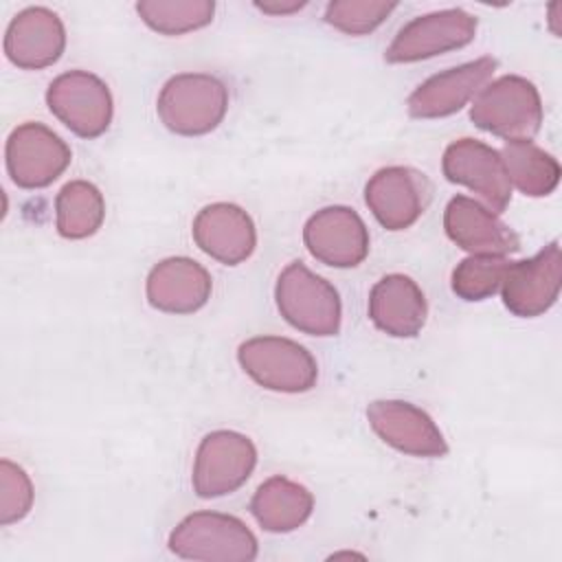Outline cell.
Here are the masks:
<instances>
[{
  "mask_svg": "<svg viewBox=\"0 0 562 562\" xmlns=\"http://www.w3.org/2000/svg\"><path fill=\"white\" fill-rule=\"evenodd\" d=\"M441 171L448 182L474 191L496 215L512 202V184L501 151L476 138L450 143L441 158Z\"/></svg>",
  "mask_w": 562,
  "mask_h": 562,
  "instance_id": "cell-12",
  "label": "cell"
},
{
  "mask_svg": "<svg viewBox=\"0 0 562 562\" xmlns=\"http://www.w3.org/2000/svg\"><path fill=\"white\" fill-rule=\"evenodd\" d=\"M274 301L281 316L310 336H336L342 321L338 290L303 261H290L277 277Z\"/></svg>",
  "mask_w": 562,
  "mask_h": 562,
  "instance_id": "cell-3",
  "label": "cell"
},
{
  "mask_svg": "<svg viewBox=\"0 0 562 562\" xmlns=\"http://www.w3.org/2000/svg\"><path fill=\"white\" fill-rule=\"evenodd\" d=\"M507 266L503 255H470L452 270V292L463 301H485L501 290Z\"/></svg>",
  "mask_w": 562,
  "mask_h": 562,
  "instance_id": "cell-25",
  "label": "cell"
},
{
  "mask_svg": "<svg viewBox=\"0 0 562 562\" xmlns=\"http://www.w3.org/2000/svg\"><path fill=\"white\" fill-rule=\"evenodd\" d=\"M430 198L432 187L426 173L402 165L378 169L364 187V202L386 231L411 228L424 215Z\"/></svg>",
  "mask_w": 562,
  "mask_h": 562,
  "instance_id": "cell-10",
  "label": "cell"
},
{
  "mask_svg": "<svg viewBox=\"0 0 562 562\" xmlns=\"http://www.w3.org/2000/svg\"><path fill=\"white\" fill-rule=\"evenodd\" d=\"M140 20L160 35H184L213 22V0H140L136 2Z\"/></svg>",
  "mask_w": 562,
  "mask_h": 562,
  "instance_id": "cell-24",
  "label": "cell"
},
{
  "mask_svg": "<svg viewBox=\"0 0 562 562\" xmlns=\"http://www.w3.org/2000/svg\"><path fill=\"white\" fill-rule=\"evenodd\" d=\"M426 296L408 274H386L369 292L371 323L393 338L417 336L426 325Z\"/></svg>",
  "mask_w": 562,
  "mask_h": 562,
  "instance_id": "cell-20",
  "label": "cell"
},
{
  "mask_svg": "<svg viewBox=\"0 0 562 562\" xmlns=\"http://www.w3.org/2000/svg\"><path fill=\"white\" fill-rule=\"evenodd\" d=\"M395 9V2L338 0L327 4L325 22L347 35H367L375 31Z\"/></svg>",
  "mask_w": 562,
  "mask_h": 562,
  "instance_id": "cell-26",
  "label": "cell"
},
{
  "mask_svg": "<svg viewBox=\"0 0 562 562\" xmlns=\"http://www.w3.org/2000/svg\"><path fill=\"white\" fill-rule=\"evenodd\" d=\"M250 512L263 531L290 533L312 516L314 496L305 485L277 474L257 487L250 498Z\"/></svg>",
  "mask_w": 562,
  "mask_h": 562,
  "instance_id": "cell-21",
  "label": "cell"
},
{
  "mask_svg": "<svg viewBox=\"0 0 562 562\" xmlns=\"http://www.w3.org/2000/svg\"><path fill=\"white\" fill-rule=\"evenodd\" d=\"M476 35V18L463 9H441L406 22L389 48V64H413L468 46Z\"/></svg>",
  "mask_w": 562,
  "mask_h": 562,
  "instance_id": "cell-8",
  "label": "cell"
},
{
  "mask_svg": "<svg viewBox=\"0 0 562 562\" xmlns=\"http://www.w3.org/2000/svg\"><path fill=\"white\" fill-rule=\"evenodd\" d=\"M228 88L209 72H180L160 88L156 112L162 125L178 136H204L226 116Z\"/></svg>",
  "mask_w": 562,
  "mask_h": 562,
  "instance_id": "cell-2",
  "label": "cell"
},
{
  "mask_svg": "<svg viewBox=\"0 0 562 562\" xmlns=\"http://www.w3.org/2000/svg\"><path fill=\"white\" fill-rule=\"evenodd\" d=\"M494 57H479L422 81L408 97L406 110L413 119H443L459 112L496 70Z\"/></svg>",
  "mask_w": 562,
  "mask_h": 562,
  "instance_id": "cell-15",
  "label": "cell"
},
{
  "mask_svg": "<svg viewBox=\"0 0 562 562\" xmlns=\"http://www.w3.org/2000/svg\"><path fill=\"white\" fill-rule=\"evenodd\" d=\"M257 465V448L237 430L209 432L193 461L191 485L200 498H217L239 490Z\"/></svg>",
  "mask_w": 562,
  "mask_h": 562,
  "instance_id": "cell-6",
  "label": "cell"
},
{
  "mask_svg": "<svg viewBox=\"0 0 562 562\" xmlns=\"http://www.w3.org/2000/svg\"><path fill=\"white\" fill-rule=\"evenodd\" d=\"M446 235L470 255H509L520 248L518 235L487 206L468 195H454L443 211Z\"/></svg>",
  "mask_w": 562,
  "mask_h": 562,
  "instance_id": "cell-18",
  "label": "cell"
},
{
  "mask_svg": "<svg viewBox=\"0 0 562 562\" xmlns=\"http://www.w3.org/2000/svg\"><path fill=\"white\" fill-rule=\"evenodd\" d=\"M4 158L7 171L20 189H44L68 169L72 151L50 127L26 121L9 134Z\"/></svg>",
  "mask_w": 562,
  "mask_h": 562,
  "instance_id": "cell-9",
  "label": "cell"
},
{
  "mask_svg": "<svg viewBox=\"0 0 562 562\" xmlns=\"http://www.w3.org/2000/svg\"><path fill=\"white\" fill-rule=\"evenodd\" d=\"M509 184L529 198L553 193L560 182L558 160L533 140H509L501 149Z\"/></svg>",
  "mask_w": 562,
  "mask_h": 562,
  "instance_id": "cell-22",
  "label": "cell"
},
{
  "mask_svg": "<svg viewBox=\"0 0 562 562\" xmlns=\"http://www.w3.org/2000/svg\"><path fill=\"white\" fill-rule=\"evenodd\" d=\"M373 432L397 452L411 457H443L448 443L435 419L419 406L404 400H375L367 406Z\"/></svg>",
  "mask_w": 562,
  "mask_h": 562,
  "instance_id": "cell-14",
  "label": "cell"
},
{
  "mask_svg": "<svg viewBox=\"0 0 562 562\" xmlns=\"http://www.w3.org/2000/svg\"><path fill=\"white\" fill-rule=\"evenodd\" d=\"M66 48L61 18L46 7H26L13 15L4 33V55L22 70L53 66Z\"/></svg>",
  "mask_w": 562,
  "mask_h": 562,
  "instance_id": "cell-16",
  "label": "cell"
},
{
  "mask_svg": "<svg viewBox=\"0 0 562 562\" xmlns=\"http://www.w3.org/2000/svg\"><path fill=\"white\" fill-rule=\"evenodd\" d=\"M213 279L209 270L191 257H167L158 261L145 283L147 301L167 314H193L211 299Z\"/></svg>",
  "mask_w": 562,
  "mask_h": 562,
  "instance_id": "cell-19",
  "label": "cell"
},
{
  "mask_svg": "<svg viewBox=\"0 0 562 562\" xmlns=\"http://www.w3.org/2000/svg\"><path fill=\"white\" fill-rule=\"evenodd\" d=\"M303 244L325 266L353 268L369 255V228L353 209L334 204L305 222Z\"/></svg>",
  "mask_w": 562,
  "mask_h": 562,
  "instance_id": "cell-13",
  "label": "cell"
},
{
  "mask_svg": "<svg viewBox=\"0 0 562 562\" xmlns=\"http://www.w3.org/2000/svg\"><path fill=\"white\" fill-rule=\"evenodd\" d=\"M33 483L26 470L9 459L0 461V525L22 520L33 507Z\"/></svg>",
  "mask_w": 562,
  "mask_h": 562,
  "instance_id": "cell-27",
  "label": "cell"
},
{
  "mask_svg": "<svg viewBox=\"0 0 562 562\" xmlns=\"http://www.w3.org/2000/svg\"><path fill=\"white\" fill-rule=\"evenodd\" d=\"M169 551L184 560L250 562L259 542L244 520L222 512H193L169 533Z\"/></svg>",
  "mask_w": 562,
  "mask_h": 562,
  "instance_id": "cell-4",
  "label": "cell"
},
{
  "mask_svg": "<svg viewBox=\"0 0 562 562\" xmlns=\"http://www.w3.org/2000/svg\"><path fill=\"white\" fill-rule=\"evenodd\" d=\"M562 285L560 244L551 241L529 259L509 261L501 294L503 305L520 318H536L553 307Z\"/></svg>",
  "mask_w": 562,
  "mask_h": 562,
  "instance_id": "cell-11",
  "label": "cell"
},
{
  "mask_svg": "<svg viewBox=\"0 0 562 562\" xmlns=\"http://www.w3.org/2000/svg\"><path fill=\"white\" fill-rule=\"evenodd\" d=\"M191 233L204 255L226 266L246 261L257 248L252 217L233 202H213L198 211Z\"/></svg>",
  "mask_w": 562,
  "mask_h": 562,
  "instance_id": "cell-17",
  "label": "cell"
},
{
  "mask_svg": "<svg viewBox=\"0 0 562 562\" xmlns=\"http://www.w3.org/2000/svg\"><path fill=\"white\" fill-rule=\"evenodd\" d=\"M470 119L505 143L531 140L544 119L538 88L520 75H503L487 81L470 105Z\"/></svg>",
  "mask_w": 562,
  "mask_h": 562,
  "instance_id": "cell-1",
  "label": "cell"
},
{
  "mask_svg": "<svg viewBox=\"0 0 562 562\" xmlns=\"http://www.w3.org/2000/svg\"><path fill=\"white\" fill-rule=\"evenodd\" d=\"M257 9H261L263 13H272V15H288L294 13L299 9L305 7V2H255Z\"/></svg>",
  "mask_w": 562,
  "mask_h": 562,
  "instance_id": "cell-28",
  "label": "cell"
},
{
  "mask_svg": "<svg viewBox=\"0 0 562 562\" xmlns=\"http://www.w3.org/2000/svg\"><path fill=\"white\" fill-rule=\"evenodd\" d=\"M105 220V200L99 187L88 180L64 184L55 198V226L66 239L94 235Z\"/></svg>",
  "mask_w": 562,
  "mask_h": 562,
  "instance_id": "cell-23",
  "label": "cell"
},
{
  "mask_svg": "<svg viewBox=\"0 0 562 562\" xmlns=\"http://www.w3.org/2000/svg\"><path fill=\"white\" fill-rule=\"evenodd\" d=\"M46 105L59 123L81 138H97L108 132L114 114L108 83L88 70L55 77L46 90Z\"/></svg>",
  "mask_w": 562,
  "mask_h": 562,
  "instance_id": "cell-7",
  "label": "cell"
},
{
  "mask_svg": "<svg viewBox=\"0 0 562 562\" xmlns=\"http://www.w3.org/2000/svg\"><path fill=\"white\" fill-rule=\"evenodd\" d=\"M241 369L263 389L277 393H305L316 386L318 364L296 340L283 336H255L239 345Z\"/></svg>",
  "mask_w": 562,
  "mask_h": 562,
  "instance_id": "cell-5",
  "label": "cell"
}]
</instances>
